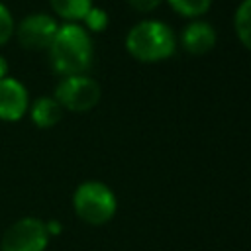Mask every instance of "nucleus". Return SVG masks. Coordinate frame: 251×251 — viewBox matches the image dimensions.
<instances>
[{"label": "nucleus", "instance_id": "1", "mask_svg": "<svg viewBox=\"0 0 251 251\" xmlns=\"http://www.w3.org/2000/svg\"><path fill=\"white\" fill-rule=\"evenodd\" d=\"M51 69L61 76L86 75L92 65L94 47L90 33L80 24L59 25L51 45L47 47Z\"/></svg>", "mask_w": 251, "mask_h": 251}, {"label": "nucleus", "instance_id": "2", "mask_svg": "<svg viewBox=\"0 0 251 251\" xmlns=\"http://www.w3.org/2000/svg\"><path fill=\"white\" fill-rule=\"evenodd\" d=\"M127 53L141 63H157L169 59L176 49V39L161 20H141L129 27L126 35Z\"/></svg>", "mask_w": 251, "mask_h": 251}, {"label": "nucleus", "instance_id": "3", "mask_svg": "<svg viewBox=\"0 0 251 251\" xmlns=\"http://www.w3.org/2000/svg\"><path fill=\"white\" fill-rule=\"evenodd\" d=\"M73 210L88 226L108 224L118 210L114 190L102 180H84L73 192Z\"/></svg>", "mask_w": 251, "mask_h": 251}, {"label": "nucleus", "instance_id": "4", "mask_svg": "<svg viewBox=\"0 0 251 251\" xmlns=\"http://www.w3.org/2000/svg\"><path fill=\"white\" fill-rule=\"evenodd\" d=\"M100 84L88 75H71L61 76L55 86L53 98L61 104L63 110L84 114L90 112L100 102Z\"/></svg>", "mask_w": 251, "mask_h": 251}, {"label": "nucleus", "instance_id": "5", "mask_svg": "<svg viewBox=\"0 0 251 251\" xmlns=\"http://www.w3.org/2000/svg\"><path fill=\"white\" fill-rule=\"evenodd\" d=\"M47 224L35 216L16 220L0 239V251H45L49 245Z\"/></svg>", "mask_w": 251, "mask_h": 251}, {"label": "nucleus", "instance_id": "6", "mask_svg": "<svg viewBox=\"0 0 251 251\" xmlns=\"http://www.w3.org/2000/svg\"><path fill=\"white\" fill-rule=\"evenodd\" d=\"M57 29H59V24L53 16H49L47 12H31L16 24L14 35L18 37L24 49H29V51L45 49L47 51Z\"/></svg>", "mask_w": 251, "mask_h": 251}, {"label": "nucleus", "instance_id": "7", "mask_svg": "<svg viewBox=\"0 0 251 251\" xmlns=\"http://www.w3.org/2000/svg\"><path fill=\"white\" fill-rule=\"evenodd\" d=\"M29 110V94L24 82L14 76L0 78V120L18 122Z\"/></svg>", "mask_w": 251, "mask_h": 251}, {"label": "nucleus", "instance_id": "8", "mask_svg": "<svg viewBox=\"0 0 251 251\" xmlns=\"http://www.w3.org/2000/svg\"><path fill=\"white\" fill-rule=\"evenodd\" d=\"M218 35L212 24L204 20H192L188 22L180 31V43L186 53L190 55H204L210 53L216 47Z\"/></svg>", "mask_w": 251, "mask_h": 251}, {"label": "nucleus", "instance_id": "9", "mask_svg": "<svg viewBox=\"0 0 251 251\" xmlns=\"http://www.w3.org/2000/svg\"><path fill=\"white\" fill-rule=\"evenodd\" d=\"M27 112L31 122L41 129H49L57 126L63 118V108L53 96H37L33 102H29Z\"/></svg>", "mask_w": 251, "mask_h": 251}, {"label": "nucleus", "instance_id": "10", "mask_svg": "<svg viewBox=\"0 0 251 251\" xmlns=\"http://www.w3.org/2000/svg\"><path fill=\"white\" fill-rule=\"evenodd\" d=\"M51 10L67 24H78L94 6L92 0H49Z\"/></svg>", "mask_w": 251, "mask_h": 251}, {"label": "nucleus", "instance_id": "11", "mask_svg": "<svg viewBox=\"0 0 251 251\" xmlns=\"http://www.w3.org/2000/svg\"><path fill=\"white\" fill-rule=\"evenodd\" d=\"M233 27L241 45L251 51V0H241L233 14Z\"/></svg>", "mask_w": 251, "mask_h": 251}, {"label": "nucleus", "instance_id": "12", "mask_svg": "<svg viewBox=\"0 0 251 251\" xmlns=\"http://www.w3.org/2000/svg\"><path fill=\"white\" fill-rule=\"evenodd\" d=\"M167 2L178 16L188 20H198L212 6V0H167Z\"/></svg>", "mask_w": 251, "mask_h": 251}, {"label": "nucleus", "instance_id": "13", "mask_svg": "<svg viewBox=\"0 0 251 251\" xmlns=\"http://www.w3.org/2000/svg\"><path fill=\"white\" fill-rule=\"evenodd\" d=\"M82 22H84L82 27L88 33H100V31H104L108 27V14H106V10H102L98 6H92Z\"/></svg>", "mask_w": 251, "mask_h": 251}, {"label": "nucleus", "instance_id": "14", "mask_svg": "<svg viewBox=\"0 0 251 251\" xmlns=\"http://www.w3.org/2000/svg\"><path fill=\"white\" fill-rule=\"evenodd\" d=\"M14 31H16L14 16H12L10 8L4 2H0V47L10 41V37L14 35Z\"/></svg>", "mask_w": 251, "mask_h": 251}, {"label": "nucleus", "instance_id": "15", "mask_svg": "<svg viewBox=\"0 0 251 251\" xmlns=\"http://www.w3.org/2000/svg\"><path fill=\"white\" fill-rule=\"evenodd\" d=\"M163 0H127V4L137 12H153Z\"/></svg>", "mask_w": 251, "mask_h": 251}, {"label": "nucleus", "instance_id": "16", "mask_svg": "<svg viewBox=\"0 0 251 251\" xmlns=\"http://www.w3.org/2000/svg\"><path fill=\"white\" fill-rule=\"evenodd\" d=\"M8 76V59L4 55H0V78Z\"/></svg>", "mask_w": 251, "mask_h": 251}]
</instances>
